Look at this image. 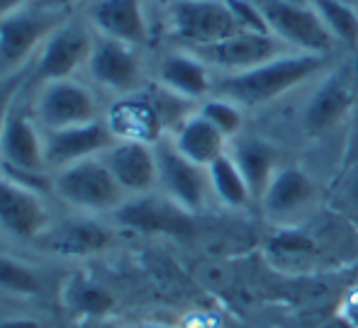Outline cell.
Segmentation results:
<instances>
[{
    "mask_svg": "<svg viewBox=\"0 0 358 328\" xmlns=\"http://www.w3.org/2000/svg\"><path fill=\"white\" fill-rule=\"evenodd\" d=\"M322 66H324V54L290 52L241 73H224L213 85V90L217 98L229 100L239 107H256L305 83Z\"/></svg>",
    "mask_w": 358,
    "mask_h": 328,
    "instance_id": "cell-1",
    "label": "cell"
},
{
    "mask_svg": "<svg viewBox=\"0 0 358 328\" xmlns=\"http://www.w3.org/2000/svg\"><path fill=\"white\" fill-rule=\"evenodd\" d=\"M0 173L22 185H27L24 178H32L52 188V180L47 183L49 168L44 161V131L34 119L32 103H22V95L15 103L0 136Z\"/></svg>",
    "mask_w": 358,
    "mask_h": 328,
    "instance_id": "cell-2",
    "label": "cell"
},
{
    "mask_svg": "<svg viewBox=\"0 0 358 328\" xmlns=\"http://www.w3.org/2000/svg\"><path fill=\"white\" fill-rule=\"evenodd\" d=\"M95 37L98 32L80 10L66 15L44 39L42 49L34 57L32 80L49 83V80L73 78L88 64Z\"/></svg>",
    "mask_w": 358,
    "mask_h": 328,
    "instance_id": "cell-3",
    "label": "cell"
},
{
    "mask_svg": "<svg viewBox=\"0 0 358 328\" xmlns=\"http://www.w3.org/2000/svg\"><path fill=\"white\" fill-rule=\"evenodd\" d=\"M52 193L69 207L83 211H115L124 200V190L113 178L103 156L83 158L52 173Z\"/></svg>",
    "mask_w": 358,
    "mask_h": 328,
    "instance_id": "cell-4",
    "label": "cell"
},
{
    "mask_svg": "<svg viewBox=\"0 0 358 328\" xmlns=\"http://www.w3.org/2000/svg\"><path fill=\"white\" fill-rule=\"evenodd\" d=\"M164 24L166 32L185 49L205 47L244 32L227 0H169Z\"/></svg>",
    "mask_w": 358,
    "mask_h": 328,
    "instance_id": "cell-5",
    "label": "cell"
},
{
    "mask_svg": "<svg viewBox=\"0 0 358 328\" xmlns=\"http://www.w3.org/2000/svg\"><path fill=\"white\" fill-rule=\"evenodd\" d=\"M254 3L264 15L271 34L283 39L295 52H331L336 37L329 32L312 3H290V0H254Z\"/></svg>",
    "mask_w": 358,
    "mask_h": 328,
    "instance_id": "cell-6",
    "label": "cell"
},
{
    "mask_svg": "<svg viewBox=\"0 0 358 328\" xmlns=\"http://www.w3.org/2000/svg\"><path fill=\"white\" fill-rule=\"evenodd\" d=\"M64 17L66 15L42 10L29 3L27 8L0 20V75L34 64L44 39Z\"/></svg>",
    "mask_w": 358,
    "mask_h": 328,
    "instance_id": "cell-7",
    "label": "cell"
},
{
    "mask_svg": "<svg viewBox=\"0 0 358 328\" xmlns=\"http://www.w3.org/2000/svg\"><path fill=\"white\" fill-rule=\"evenodd\" d=\"M32 112L42 131L66 129L100 119L95 93L76 78L39 83V90L32 100Z\"/></svg>",
    "mask_w": 358,
    "mask_h": 328,
    "instance_id": "cell-8",
    "label": "cell"
},
{
    "mask_svg": "<svg viewBox=\"0 0 358 328\" xmlns=\"http://www.w3.org/2000/svg\"><path fill=\"white\" fill-rule=\"evenodd\" d=\"M190 54L200 59L208 68H217L222 73H241V70L256 68L261 64H268L283 54L295 52L287 47L283 39L266 32H236L231 37L215 44L188 49Z\"/></svg>",
    "mask_w": 358,
    "mask_h": 328,
    "instance_id": "cell-9",
    "label": "cell"
},
{
    "mask_svg": "<svg viewBox=\"0 0 358 328\" xmlns=\"http://www.w3.org/2000/svg\"><path fill=\"white\" fill-rule=\"evenodd\" d=\"M85 70L98 88L108 90L117 98L144 90V68L137 49L117 42V39L98 34Z\"/></svg>",
    "mask_w": 358,
    "mask_h": 328,
    "instance_id": "cell-10",
    "label": "cell"
},
{
    "mask_svg": "<svg viewBox=\"0 0 358 328\" xmlns=\"http://www.w3.org/2000/svg\"><path fill=\"white\" fill-rule=\"evenodd\" d=\"M156 163H159V188L166 197L178 202L190 214L205 204L210 190L208 168L188 161L173 146L171 136H164L154 144Z\"/></svg>",
    "mask_w": 358,
    "mask_h": 328,
    "instance_id": "cell-11",
    "label": "cell"
},
{
    "mask_svg": "<svg viewBox=\"0 0 358 328\" xmlns=\"http://www.w3.org/2000/svg\"><path fill=\"white\" fill-rule=\"evenodd\" d=\"M113 214L122 226L142 231V234L188 236L195 229L193 214L188 209H183L178 202L166 197L164 193L127 197Z\"/></svg>",
    "mask_w": 358,
    "mask_h": 328,
    "instance_id": "cell-12",
    "label": "cell"
},
{
    "mask_svg": "<svg viewBox=\"0 0 358 328\" xmlns=\"http://www.w3.org/2000/svg\"><path fill=\"white\" fill-rule=\"evenodd\" d=\"M115 141L117 139L105 119L44 131V161H47V168L54 173V170H62L83 158L103 156Z\"/></svg>",
    "mask_w": 358,
    "mask_h": 328,
    "instance_id": "cell-13",
    "label": "cell"
},
{
    "mask_svg": "<svg viewBox=\"0 0 358 328\" xmlns=\"http://www.w3.org/2000/svg\"><path fill=\"white\" fill-rule=\"evenodd\" d=\"M52 226L42 193L0 173V229L15 239L37 241Z\"/></svg>",
    "mask_w": 358,
    "mask_h": 328,
    "instance_id": "cell-14",
    "label": "cell"
},
{
    "mask_svg": "<svg viewBox=\"0 0 358 328\" xmlns=\"http://www.w3.org/2000/svg\"><path fill=\"white\" fill-rule=\"evenodd\" d=\"M80 13L103 37L117 39L134 49L149 42L151 24L144 0H88Z\"/></svg>",
    "mask_w": 358,
    "mask_h": 328,
    "instance_id": "cell-15",
    "label": "cell"
},
{
    "mask_svg": "<svg viewBox=\"0 0 358 328\" xmlns=\"http://www.w3.org/2000/svg\"><path fill=\"white\" fill-rule=\"evenodd\" d=\"M105 165L127 197L146 195L159 188V163L154 144L117 139L103 154Z\"/></svg>",
    "mask_w": 358,
    "mask_h": 328,
    "instance_id": "cell-16",
    "label": "cell"
},
{
    "mask_svg": "<svg viewBox=\"0 0 358 328\" xmlns=\"http://www.w3.org/2000/svg\"><path fill=\"white\" fill-rule=\"evenodd\" d=\"M108 122L110 131L115 139H127V141H144V144H156L164 139V122L159 117V110L151 103L149 93L139 90L132 95H122L117 98L108 110Z\"/></svg>",
    "mask_w": 358,
    "mask_h": 328,
    "instance_id": "cell-17",
    "label": "cell"
},
{
    "mask_svg": "<svg viewBox=\"0 0 358 328\" xmlns=\"http://www.w3.org/2000/svg\"><path fill=\"white\" fill-rule=\"evenodd\" d=\"M37 241L52 253L80 258V255L103 253L113 244V234L93 219H64L49 226Z\"/></svg>",
    "mask_w": 358,
    "mask_h": 328,
    "instance_id": "cell-18",
    "label": "cell"
},
{
    "mask_svg": "<svg viewBox=\"0 0 358 328\" xmlns=\"http://www.w3.org/2000/svg\"><path fill=\"white\" fill-rule=\"evenodd\" d=\"M159 83L185 100H200L213 90L210 68L188 49L171 52L159 61Z\"/></svg>",
    "mask_w": 358,
    "mask_h": 328,
    "instance_id": "cell-19",
    "label": "cell"
},
{
    "mask_svg": "<svg viewBox=\"0 0 358 328\" xmlns=\"http://www.w3.org/2000/svg\"><path fill=\"white\" fill-rule=\"evenodd\" d=\"M173 146L193 163L208 168L210 163H215L222 154H227V136L215 127L213 122L203 117V114H190L185 117L178 127L171 134Z\"/></svg>",
    "mask_w": 358,
    "mask_h": 328,
    "instance_id": "cell-20",
    "label": "cell"
},
{
    "mask_svg": "<svg viewBox=\"0 0 358 328\" xmlns=\"http://www.w3.org/2000/svg\"><path fill=\"white\" fill-rule=\"evenodd\" d=\"M312 197H315L312 180L297 168H283L273 173L261 200H264V209L271 216H290L305 209L312 202Z\"/></svg>",
    "mask_w": 358,
    "mask_h": 328,
    "instance_id": "cell-21",
    "label": "cell"
},
{
    "mask_svg": "<svg viewBox=\"0 0 358 328\" xmlns=\"http://www.w3.org/2000/svg\"><path fill=\"white\" fill-rule=\"evenodd\" d=\"M210 190L217 195V200L227 207H244L251 200V190L244 173L239 170L231 154H222L215 163L208 165Z\"/></svg>",
    "mask_w": 358,
    "mask_h": 328,
    "instance_id": "cell-22",
    "label": "cell"
},
{
    "mask_svg": "<svg viewBox=\"0 0 358 328\" xmlns=\"http://www.w3.org/2000/svg\"><path fill=\"white\" fill-rule=\"evenodd\" d=\"M231 158L236 161L239 170L244 173L251 195H264L266 185L273 178V163H271L268 149L259 141H239L234 146Z\"/></svg>",
    "mask_w": 358,
    "mask_h": 328,
    "instance_id": "cell-23",
    "label": "cell"
},
{
    "mask_svg": "<svg viewBox=\"0 0 358 328\" xmlns=\"http://www.w3.org/2000/svg\"><path fill=\"white\" fill-rule=\"evenodd\" d=\"M66 301L73 311L78 314H88V316H103L113 309L115 299L108 290H103L100 285L83 277H76L69 282L66 287Z\"/></svg>",
    "mask_w": 358,
    "mask_h": 328,
    "instance_id": "cell-24",
    "label": "cell"
},
{
    "mask_svg": "<svg viewBox=\"0 0 358 328\" xmlns=\"http://www.w3.org/2000/svg\"><path fill=\"white\" fill-rule=\"evenodd\" d=\"M346 107V90L341 85H324L315 93L312 103L307 105V114L305 122L312 131H320L324 127H329Z\"/></svg>",
    "mask_w": 358,
    "mask_h": 328,
    "instance_id": "cell-25",
    "label": "cell"
},
{
    "mask_svg": "<svg viewBox=\"0 0 358 328\" xmlns=\"http://www.w3.org/2000/svg\"><path fill=\"white\" fill-rule=\"evenodd\" d=\"M315 10L320 13V17L324 20V24L329 27V32L341 42H356L358 39V17L339 0H312Z\"/></svg>",
    "mask_w": 358,
    "mask_h": 328,
    "instance_id": "cell-26",
    "label": "cell"
},
{
    "mask_svg": "<svg viewBox=\"0 0 358 328\" xmlns=\"http://www.w3.org/2000/svg\"><path fill=\"white\" fill-rule=\"evenodd\" d=\"M42 282L34 275V270H29V265L24 262L0 255V292L8 295H37Z\"/></svg>",
    "mask_w": 358,
    "mask_h": 328,
    "instance_id": "cell-27",
    "label": "cell"
},
{
    "mask_svg": "<svg viewBox=\"0 0 358 328\" xmlns=\"http://www.w3.org/2000/svg\"><path fill=\"white\" fill-rule=\"evenodd\" d=\"M32 73H34V64L24 66L20 70H13L8 75H0V136H3L5 122H8L17 98L24 93L27 83H32Z\"/></svg>",
    "mask_w": 358,
    "mask_h": 328,
    "instance_id": "cell-28",
    "label": "cell"
},
{
    "mask_svg": "<svg viewBox=\"0 0 358 328\" xmlns=\"http://www.w3.org/2000/svg\"><path fill=\"white\" fill-rule=\"evenodd\" d=\"M200 114H203L208 122H213L224 136L236 134L241 127L239 105L229 103V100H224V98H213V100H208V103H203Z\"/></svg>",
    "mask_w": 358,
    "mask_h": 328,
    "instance_id": "cell-29",
    "label": "cell"
},
{
    "mask_svg": "<svg viewBox=\"0 0 358 328\" xmlns=\"http://www.w3.org/2000/svg\"><path fill=\"white\" fill-rule=\"evenodd\" d=\"M227 5H229V10L234 13L236 22H239V27L244 29V32H266V34H271L268 24H266L261 10L256 8V3H249V0H227Z\"/></svg>",
    "mask_w": 358,
    "mask_h": 328,
    "instance_id": "cell-30",
    "label": "cell"
},
{
    "mask_svg": "<svg viewBox=\"0 0 358 328\" xmlns=\"http://www.w3.org/2000/svg\"><path fill=\"white\" fill-rule=\"evenodd\" d=\"M88 0H32V5L42 10H52V13H62V15H71L76 10H80Z\"/></svg>",
    "mask_w": 358,
    "mask_h": 328,
    "instance_id": "cell-31",
    "label": "cell"
},
{
    "mask_svg": "<svg viewBox=\"0 0 358 328\" xmlns=\"http://www.w3.org/2000/svg\"><path fill=\"white\" fill-rule=\"evenodd\" d=\"M29 3H32V0H0V20L17 13V10L27 8Z\"/></svg>",
    "mask_w": 358,
    "mask_h": 328,
    "instance_id": "cell-32",
    "label": "cell"
},
{
    "mask_svg": "<svg viewBox=\"0 0 358 328\" xmlns=\"http://www.w3.org/2000/svg\"><path fill=\"white\" fill-rule=\"evenodd\" d=\"M0 328H42V324L34 319H24V316H17V319H5L0 321Z\"/></svg>",
    "mask_w": 358,
    "mask_h": 328,
    "instance_id": "cell-33",
    "label": "cell"
}]
</instances>
